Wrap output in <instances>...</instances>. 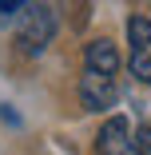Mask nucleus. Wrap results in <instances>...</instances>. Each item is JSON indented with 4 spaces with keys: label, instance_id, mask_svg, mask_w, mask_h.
Segmentation results:
<instances>
[{
    "label": "nucleus",
    "instance_id": "obj_1",
    "mask_svg": "<svg viewBox=\"0 0 151 155\" xmlns=\"http://www.w3.org/2000/svg\"><path fill=\"white\" fill-rule=\"evenodd\" d=\"M56 8L48 4V0H28V4L16 12V40L28 56H40L52 40H56Z\"/></svg>",
    "mask_w": 151,
    "mask_h": 155
},
{
    "label": "nucleus",
    "instance_id": "obj_2",
    "mask_svg": "<svg viewBox=\"0 0 151 155\" xmlns=\"http://www.w3.org/2000/svg\"><path fill=\"white\" fill-rule=\"evenodd\" d=\"M127 68L139 84H151V20L147 16H131L127 20Z\"/></svg>",
    "mask_w": 151,
    "mask_h": 155
},
{
    "label": "nucleus",
    "instance_id": "obj_3",
    "mask_svg": "<svg viewBox=\"0 0 151 155\" xmlns=\"http://www.w3.org/2000/svg\"><path fill=\"white\" fill-rule=\"evenodd\" d=\"M96 151L100 155H143L139 135L131 131V119L127 115H111L100 127V135H96Z\"/></svg>",
    "mask_w": 151,
    "mask_h": 155
},
{
    "label": "nucleus",
    "instance_id": "obj_4",
    "mask_svg": "<svg viewBox=\"0 0 151 155\" xmlns=\"http://www.w3.org/2000/svg\"><path fill=\"white\" fill-rule=\"evenodd\" d=\"M80 100L87 111H107L115 100H119V84L111 72H96V68H84L80 76Z\"/></svg>",
    "mask_w": 151,
    "mask_h": 155
},
{
    "label": "nucleus",
    "instance_id": "obj_5",
    "mask_svg": "<svg viewBox=\"0 0 151 155\" xmlns=\"http://www.w3.org/2000/svg\"><path fill=\"white\" fill-rule=\"evenodd\" d=\"M84 68L119 76V52H115V44H111V40H92V44H87V52H84Z\"/></svg>",
    "mask_w": 151,
    "mask_h": 155
},
{
    "label": "nucleus",
    "instance_id": "obj_6",
    "mask_svg": "<svg viewBox=\"0 0 151 155\" xmlns=\"http://www.w3.org/2000/svg\"><path fill=\"white\" fill-rule=\"evenodd\" d=\"M24 4H28V0H0V12H4V16H16Z\"/></svg>",
    "mask_w": 151,
    "mask_h": 155
},
{
    "label": "nucleus",
    "instance_id": "obj_7",
    "mask_svg": "<svg viewBox=\"0 0 151 155\" xmlns=\"http://www.w3.org/2000/svg\"><path fill=\"white\" fill-rule=\"evenodd\" d=\"M147 151H151V147H147Z\"/></svg>",
    "mask_w": 151,
    "mask_h": 155
}]
</instances>
